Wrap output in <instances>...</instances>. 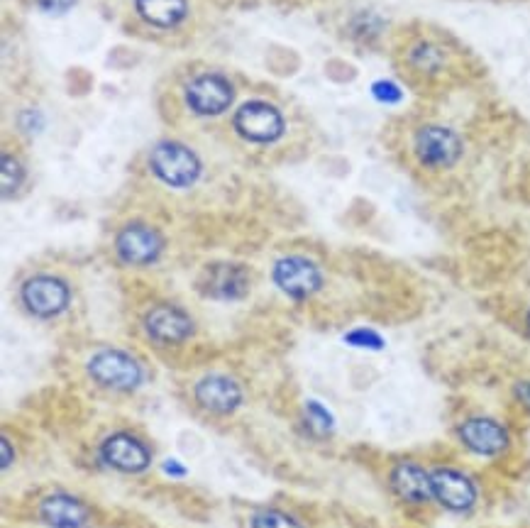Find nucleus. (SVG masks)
<instances>
[{
    "label": "nucleus",
    "instance_id": "obj_13",
    "mask_svg": "<svg viewBox=\"0 0 530 528\" xmlns=\"http://www.w3.org/2000/svg\"><path fill=\"white\" fill-rule=\"evenodd\" d=\"M233 101V86L220 74L196 76L186 88V103L198 115H218Z\"/></svg>",
    "mask_w": 530,
    "mask_h": 528
},
{
    "label": "nucleus",
    "instance_id": "obj_19",
    "mask_svg": "<svg viewBox=\"0 0 530 528\" xmlns=\"http://www.w3.org/2000/svg\"><path fill=\"white\" fill-rule=\"evenodd\" d=\"M250 528H303V524L281 509H259L252 514Z\"/></svg>",
    "mask_w": 530,
    "mask_h": 528
},
{
    "label": "nucleus",
    "instance_id": "obj_16",
    "mask_svg": "<svg viewBox=\"0 0 530 528\" xmlns=\"http://www.w3.org/2000/svg\"><path fill=\"white\" fill-rule=\"evenodd\" d=\"M208 294L213 299H240L250 289V279L242 267L235 264H218L208 272Z\"/></svg>",
    "mask_w": 530,
    "mask_h": 528
},
{
    "label": "nucleus",
    "instance_id": "obj_4",
    "mask_svg": "<svg viewBox=\"0 0 530 528\" xmlns=\"http://www.w3.org/2000/svg\"><path fill=\"white\" fill-rule=\"evenodd\" d=\"M149 167L159 181L174 189H186L201 176V162L181 142H159L149 154Z\"/></svg>",
    "mask_w": 530,
    "mask_h": 528
},
{
    "label": "nucleus",
    "instance_id": "obj_26",
    "mask_svg": "<svg viewBox=\"0 0 530 528\" xmlns=\"http://www.w3.org/2000/svg\"><path fill=\"white\" fill-rule=\"evenodd\" d=\"M162 470L167 472L169 477H186V472H189L184 465H181V462H176V460H167V462H164Z\"/></svg>",
    "mask_w": 530,
    "mask_h": 528
},
{
    "label": "nucleus",
    "instance_id": "obj_25",
    "mask_svg": "<svg viewBox=\"0 0 530 528\" xmlns=\"http://www.w3.org/2000/svg\"><path fill=\"white\" fill-rule=\"evenodd\" d=\"M71 3L74 0H37V5L42 10H47V13H64V10L71 8Z\"/></svg>",
    "mask_w": 530,
    "mask_h": 528
},
{
    "label": "nucleus",
    "instance_id": "obj_24",
    "mask_svg": "<svg viewBox=\"0 0 530 528\" xmlns=\"http://www.w3.org/2000/svg\"><path fill=\"white\" fill-rule=\"evenodd\" d=\"M513 396L523 409L530 411V379H521V382L513 384Z\"/></svg>",
    "mask_w": 530,
    "mask_h": 528
},
{
    "label": "nucleus",
    "instance_id": "obj_14",
    "mask_svg": "<svg viewBox=\"0 0 530 528\" xmlns=\"http://www.w3.org/2000/svg\"><path fill=\"white\" fill-rule=\"evenodd\" d=\"M42 524L49 528H86L91 521V511L79 497L66 492H54L40 502Z\"/></svg>",
    "mask_w": 530,
    "mask_h": 528
},
{
    "label": "nucleus",
    "instance_id": "obj_8",
    "mask_svg": "<svg viewBox=\"0 0 530 528\" xmlns=\"http://www.w3.org/2000/svg\"><path fill=\"white\" fill-rule=\"evenodd\" d=\"M274 284L291 299H308L323 286V274L318 264L301 255L281 257L274 264Z\"/></svg>",
    "mask_w": 530,
    "mask_h": 528
},
{
    "label": "nucleus",
    "instance_id": "obj_12",
    "mask_svg": "<svg viewBox=\"0 0 530 528\" xmlns=\"http://www.w3.org/2000/svg\"><path fill=\"white\" fill-rule=\"evenodd\" d=\"M389 487L396 499L403 504L423 506L433 502V489H430V470H425L416 460H399L389 470Z\"/></svg>",
    "mask_w": 530,
    "mask_h": 528
},
{
    "label": "nucleus",
    "instance_id": "obj_11",
    "mask_svg": "<svg viewBox=\"0 0 530 528\" xmlns=\"http://www.w3.org/2000/svg\"><path fill=\"white\" fill-rule=\"evenodd\" d=\"M235 130L250 142H274L284 132V118L269 103L252 101L235 113Z\"/></svg>",
    "mask_w": 530,
    "mask_h": 528
},
{
    "label": "nucleus",
    "instance_id": "obj_20",
    "mask_svg": "<svg viewBox=\"0 0 530 528\" xmlns=\"http://www.w3.org/2000/svg\"><path fill=\"white\" fill-rule=\"evenodd\" d=\"M345 343L352 345L357 350H372L379 352L386 348V340L382 333H377L374 328H355L345 335Z\"/></svg>",
    "mask_w": 530,
    "mask_h": 528
},
{
    "label": "nucleus",
    "instance_id": "obj_10",
    "mask_svg": "<svg viewBox=\"0 0 530 528\" xmlns=\"http://www.w3.org/2000/svg\"><path fill=\"white\" fill-rule=\"evenodd\" d=\"M164 250V238L154 228H149L145 223H132L125 225L115 238V252L120 255V260L128 264H137L145 267L159 260Z\"/></svg>",
    "mask_w": 530,
    "mask_h": 528
},
{
    "label": "nucleus",
    "instance_id": "obj_22",
    "mask_svg": "<svg viewBox=\"0 0 530 528\" xmlns=\"http://www.w3.org/2000/svg\"><path fill=\"white\" fill-rule=\"evenodd\" d=\"M413 62H416V66H421L423 71H433V69H438L440 62H443V57H440V52L435 47L423 44V47H418L416 54H413Z\"/></svg>",
    "mask_w": 530,
    "mask_h": 528
},
{
    "label": "nucleus",
    "instance_id": "obj_9",
    "mask_svg": "<svg viewBox=\"0 0 530 528\" xmlns=\"http://www.w3.org/2000/svg\"><path fill=\"white\" fill-rule=\"evenodd\" d=\"M193 399L203 411L215 416H230L242 406V387L228 374H206L193 387Z\"/></svg>",
    "mask_w": 530,
    "mask_h": 528
},
{
    "label": "nucleus",
    "instance_id": "obj_5",
    "mask_svg": "<svg viewBox=\"0 0 530 528\" xmlns=\"http://www.w3.org/2000/svg\"><path fill=\"white\" fill-rule=\"evenodd\" d=\"M413 152L418 162L428 169H450L460 162L462 140L455 130L443 128V125H428L416 132L413 140Z\"/></svg>",
    "mask_w": 530,
    "mask_h": 528
},
{
    "label": "nucleus",
    "instance_id": "obj_6",
    "mask_svg": "<svg viewBox=\"0 0 530 528\" xmlns=\"http://www.w3.org/2000/svg\"><path fill=\"white\" fill-rule=\"evenodd\" d=\"M101 460L123 475H140L152 465V450L135 433L115 431L101 443Z\"/></svg>",
    "mask_w": 530,
    "mask_h": 528
},
{
    "label": "nucleus",
    "instance_id": "obj_18",
    "mask_svg": "<svg viewBox=\"0 0 530 528\" xmlns=\"http://www.w3.org/2000/svg\"><path fill=\"white\" fill-rule=\"evenodd\" d=\"M303 421L311 428L313 436L325 438L335 431V416L330 414L328 406H323L320 401H308L306 411H303Z\"/></svg>",
    "mask_w": 530,
    "mask_h": 528
},
{
    "label": "nucleus",
    "instance_id": "obj_21",
    "mask_svg": "<svg viewBox=\"0 0 530 528\" xmlns=\"http://www.w3.org/2000/svg\"><path fill=\"white\" fill-rule=\"evenodd\" d=\"M22 172L20 162L15 157H10V154H3V194L10 196L18 191V186L22 184Z\"/></svg>",
    "mask_w": 530,
    "mask_h": 528
},
{
    "label": "nucleus",
    "instance_id": "obj_15",
    "mask_svg": "<svg viewBox=\"0 0 530 528\" xmlns=\"http://www.w3.org/2000/svg\"><path fill=\"white\" fill-rule=\"evenodd\" d=\"M145 330L152 340L164 345L184 343L193 333L189 313L176 306H154L145 316Z\"/></svg>",
    "mask_w": 530,
    "mask_h": 528
},
{
    "label": "nucleus",
    "instance_id": "obj_3",
    "mask_svg": "<svg viewBox=\"0 0 530 528\" xmlns=\"http://www.w3.org/2000/svg\"><path fill=\"white\" fill-rule=\"evenodd\" d=\"M433 502L450 514H469L479 502V487L472 475L452 465H438L430 470Z\"/></svg>",
    "mask_w": 530,
    "mask_h": 528
},
{
    "label": "nucleus",
    "instance_id": "obj_17",
    "mask_svg": "<svg viewBox=\"0 0 530 528\" xmlns=\"http://www.w3.org/2000/svg\"><path fill=\"white\" fill-rule=\"evenodd\" d=\"M135 5L154 27H174L186 18V0H135Z\"/></svg>",
    "mask_w": 530,
    "mask_h": 528
},
{
    "label": "nucleus",
    "instance_id": "obj_7",
    "mask_svg": "<svg viewBox=\"0 0 530 528\" xmlns=\"http://www.w3.org/2000/svg\"><path fill=\"white\" fill-rule=\"evenodd\" d=\"M22 304L37 318H52L66 311L71 301V291L66 282L52 274H35L22 284Z\"/></svg>",
    "mask_w": 530,
    "mask_h": 528
},
{
    "label": "nucleus",
    "instance_id": "obj_1",
    "mask_svg": "<svg viewBox=\"0 0 530 528\" xmlns=\"http://www.w3.org/2000/svg\"><path fill=\"white\" fill-rule=\"evenodd\" d=\"M457 440L467 453L477 455V458L494 460L501 458L511 450V431L506 423H501L494 416H467L462 418L460 426L455 428Z\"/></svg>",
    "mask_w": 530,
    "mask_h": 528
},
{
    "label": "nucleus",
    "instance_id": "obj_23",
    "mask_svg": "<svg viewBox=\"0 0 530 528\" xmlns=\"http://www.w3.org/2000/svg\"><path fill=\"white\" fill-rule=\"evenodd\" d=\"M372 93L377 101L382 103H399L403 98L401 88L394 84V81H377V84L372 86Z\"/></svg>",
    "mask_w": 530,
    "mask_h": 528
},
{
    "label": "nucleus",
    "instance_id": "obj_2",
    "mask_svg": "<svg viewBox=\"0 0 530 528\" xmlns=\"http://www.w3.org/2000/svg\"><path fill=\"white\" fill-rule=\"evenodd\" d=\"M88 374L96 384L110 392H135L145 382V370L140 362L123 350H101L88 360Z\"/></svg>",
    "mask_w": 530,
    "mask_h": 528
},
{
    "label": "nucleus",
    "instance_id": "obj_28",
    "mask_svg": "<svg viewBox=\"0 0 530 528\" xmlns=\"http://www.w3.org/2000/svg\"><path fill=\"white\" fill-rule=\"evenodd\" d=\"M526 330H528V335H530V308H528V313H526Z\"/></svg>",
    "mask_w": 530,
    "mask_h": 528
},
{
    "label": "nucleus",
    "instance_id": "obj_27",
    "mask_svg": "<svg viewBox=\"0 0 530 528\" xmlns=\"http://www.w3.org/2000/svg\"><path fill=\"white\" fill-rule=\"evenodd\" d=\"M0 445H3V470H8L10 458H13V450H10V440L3 436V440H0Z\"/></svg>",
    "mask_w": 530,
    "mask_h": 528
}]
</instances>
